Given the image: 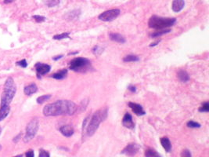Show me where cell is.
Masks as SVG:
<instances>
[{
	"mask_svg": "<svg viewBox=\"0 0 209 157\" xmlns=\"http://www.w3.org/2000/svg\"><path fill=\"white\" fill-rule=\"evenodd\" d=\"M77 110V105L73 102L62 100L46 105L43 108V114L46 116H57L61 115L72 116Z\"/></svg>",
	"mask_w": 209,
	"mask_h": 157,
	"instance_id": "obj_1",
	"label": "cell"
},
{
	"mask_svg": "<svg viewBox=\"0 0 209 157\" xmlns=\"http://www.w3.org/2000/svg\"><path fill=\"white\" fill-rule=\"evenodd\" d=\"M161 144L163 146V148L165 149V150L167 152H171L172 150V144H171V141L168 139V137H163L161 138Z\"/></svg>",
	"mask_w": 209,
	"mask_h": 157,
	"instance_id": "obj_16",
	"label": "cell"
},
{
	"mask_svg": "<svg viewBox=\"0 0 209 157\" xmlns=\"http://www.w3.org/2000/svg\"><path fill=\"white\" fill-rule=\"evenodd\" d=\"M122 125L125 127L128 128V129L133 130L135 128V123L132 120V115L129 113H126L123 117L122 120Z\"/></svg>",
	"mask_w": 209,
	"mask_h": 157,
	"instance_id": "obj_10",
	"label": "cell"
},
{
	"mask_svg": "<svg viewBox=\"0 0 209 157\" xmlns=\"http://www.w3.org/2000/svg\"><path fill=\"white\" fill-rule=\"evenodd\" d=\"M51 98V95H43V96H40L39 98H37V100H36V102H37L38 104H43L44 102H46V101H48L49 99H50Z\"/></svg>",
	"mask_w": 209,
	"mask_h": 157,
	"instance_id": "obj_24",
	"label": "cell"
},
{
	"mask_svg": "<svg viewBox=\"0 0 209 157\" xmlns=\"http://www.w3.org/2000/svg\"><path fill=\"white\" fill-rule=\"evenodd\" d=\"M16 92V87L13 78L10 77L4 85L3 92L1 96V105H10Z\"/></svg>",
	"mask_w": 209,
	"mask_h": 157,
	"instance_id": "obj_2",
	"label": "cell"
},
{
	"mask_svg": "<svg viewBox=\"0 0 209 157\" xmlns=\"http://www.w3.org/2000/svg\"><path fill=\"white\" fill-rule=\"evenodd\" d=\"M43 1L49 7H53L60 3V0H43Z\"/></svg>",
	"mask_w": 209,
	"mask_h": 157,
	"instance_id": "obj_22",
	"label": "cell"
},
{
	"mask_svg": "<svg viewBox=\"0 0 209 157\" xmlns=\"http://www.w3.org/2000/svg\"><path fill=\"white\" fill-rule=\"evenodd\" d=\"M185 6L184 0H173L172 10L174 12H179L183 10Z\"/></svg>",
	"mask_w": 209,
	"mask_h": 157,
	"instance_id": "obj_14",
	"label": "cell"
},
{
	"mask_svg": "<svg viewBox=\"0 0 209 157\" xmlns=\"http://www.w3.org/2000/svg\"><path fill=\"white\" fill-rule=\"evenodd\" d=\"M120 13H121V11L118 9H112L111 10L103 12V13H101L99 16L98 18L103 21H111L113 20L116 19L120 15Z\"/></svg>",
	"mask_w": 209,
	"mask_h": 157,
	"instance_id": "obj_7",
	"label": "cell"
},
{
	"mask_svg": "<svg viewBox=\"0 0 209 157\" xmlns=\"http://www.w3.org/2000/svg\"><path fill=\"white\" fill-rule=\"evenodd\" d=\"M50 155L48 152H46L44 149H40L39 151V157H49Z\"/></svg>",
	"mask_w": 209,
	"mask_h": 157,
	"instance_id": "obj_30",
	"label": "cell"
},
{
	"mask_svg": "<svg viewBox=\"0 0 209 157\" xmlns=\"http://www.w3.org/2000/svg\"><path fill=\"white\" fill-rule=\"evenodd\" d=\"M39 127V122L37 118H34L33 120L28 123L26 127V134L25 136V142H29L31 140H32L35 137L38 131Z\"/></svg>",
	"mask_w": 209,
	"mask_h": 157,
	"instance_id": "obj_6",
	"label": "cell"
},
{
	"mask_svg": "<svg viewBox=\"0 0 209 157\" xmlns=\"http://www.w3.org/2000/svg\"><path fill=\"white\" fill-rule=\"evenodd\" d=\"M10 111V105H1L0 108V122L7 117Z\"/></svg>",
	"mask_w": 209,
	"mask_h": 157,
	"instance_id": "obj_17",
	"label": "cell"
},
{
	"mask_svg": "<svg viewBox=\"0 0 209 157\" xmlns=\"http://www.w3.org/2000/svg\"><path fill=\"white\" fill-rule=\"evenodd\" d=\"M199 112H209V102H204L202 103L201 108H199Z\"/></svg>",
	"mask_w": 209,
	"mask_h": 157,
	"instance_id": "obj_26",
	"label": "cell"
},
{
	"mask_svg": "<svg viewBox=\"0 0 209 157\" xmlns=\"http://www.w3.org/2000/svg\"><path fill=\"white\" fill-rule=\"evenodd\" d=\"M69 35H70V33L69 32H64V33H62V34L56 35V36H53V39L61 40V39H67V38H69Z\"/></svg>",
	"mask_w": 209,
	"mask_h": 157,
	"instance_id": "obj_25",
	"label": "cell"
},
{
	"mask_svg": "<svg viewBox=\"0 0 209 157\" xmlns=\"http://www.w3.org/2000/svg\"><path fill=\"white\" fill-rule=\"evenodd\" d=\"M33 18L35 20V21L38 22V23H41V22H43L46 20L45 17L39 16V15H34V16H33Z\"/></svg>",
	"mask_w": 209,
	"mask_h": 157,
	"instance_id": "obj_28",
	"label": "cell"
},
{
	"mask_svg": "<svg viewBox=\"0 0 209 157\" xmlns=\"http://www.w3.org/2000/svg\"><path fill=\"white\" fill-rule=\"evenodd\" d=\"M20 137H21V134H18V135H16V137H14V138H13V141H14L15 143H16L18 141H19V140H20Z\"/></svg>",
	"mask_w": 209,
	"mask_h": 157,
	"instance_id": "obj_35",
	"label": "cell"
},
{
	"mask_svg": "<svg viewBox=\"0 0 209 157\" xmlns=\"http://www.w3.org/2000/svg\"><path fill=\"white\" fill-rule=\"evenodd\" d=\"M1 133H2V127L0 126V134H1Z\"/></svg>",
	"mask_w": 209,
	"mask_h": 157,
	"instance_id": "obj_40",
	"label": "cell"
},
{
	"mask_svg": "<svg viewBox=\"0 0 209 157\" xmlns=\"http://www.w3.org/2000/svg\"><path fill=\"white\" fill-rule=\"evenodd\" d=\"M63 57H64V55L56 56V57H52V60H54V61H58V60H60V59H61V58H62Z\"/></svg>",
	"mask_w": 209,
	"mask_h": 157,
	"instance_id": "obj_37",
	"label": "cell"
},
{
	"mask_svg": "<svg viewBox=\"0 0 209 157\" xmlns=\"http://www.w3.org/2000/svg\"><path fill=\"white\" fill-rule=\"evenodd\" d=\"M160 42H161V40H157L156 42H154V43H152L151 44H150V47H154V46H157V44H159V43H160Z\"/></svg>",
	"mask_w": 209,
	"mask_h": 157,
	"instance_id": "obj_36",
	"label": "cell"
},
{
	"mask_svg": "<svg viewBox=\"0 0 209 157\" xmlns=\"http://www.w3.org/2000/svg\"><path fill=\"white\" fill-rule=\"evenodd\" d=\"M139 149H140V146L136 143H132L129 144L121 151V154L125 155H129V156H133V155H136L139 152Z\"/></svg>",
	"mask_w": 209,
	"mask_h": 157,
	"instance_id": "obj_8",
	"label": "cell"
},
{
	"mask_svg": "<svg viewBox=\"0 0 209 157\" xmlns=\"http://www.w3.org/2000/svg\"><path fill=\"white\" fill-rule=\"evenodd\" d=\"M145 156L147 157H161V155H159L158 152H156L155 150L151 149H149L146 151L145 152Z\"/></svg>",
	"mask_w": 209,
	"mask_h": 157,
	"instance_id": "obj_21",
	"label": "cell"
},
{
	"mask_svg": "<svg viewBox=\"0 0 209 157\" xmlns=\"http://www.w3.org/2000/svg\"><path fill=\"white\" fill-rule=\"evenodd\" d=\"M175 22H176L175 18L160 17L154 15L149 20L148 25L150 28H154V29L157 30H164L173 26Z\"/></svg>",
	"mask_w": 209,
	"mask_h": 157,
	"instance_id": "obj_4",
	"label": "cell"
},
{
	"mask_svg": "<svg viewBox=\"0 0 209 157\" xmlns=\"http://www.w3.org/2000/svg\"><path fill=\"white\" fill-rule=\"evenodd\" d=\"M170 31H171V29H164V30H161V31H157V32L154 33V34H151L150 35V37L157 38V37H159V36H163V35L167 34V33H169Z\"/></svg>",
	"mask_w": 209,
	"mask_h": 157,
	"instance_id": "obj_23",
	"label": "cell"
},
{
	"mask_svg": "<svg viewBox=\"0 0 209 157\" xmlns=\"http://www.w3.org/2000/svg\"><path fill=\"white\" fill-rule=\"evenodd\" d=\"M15 0H4V3L5 4H8V3H11V2H14Z\"/></svg>",
	"mask_w": 209,
	"mask_h": 157,
	"instance_id": "obj_38",
	"label": "cell"
},
{
	"mask_svg": "<svg viewBox=\"0 0 209 157\" xmlns=\"http://www.w3.org/2000/svg\"><path fill=\"white\" fill-rule=\"evenodd\" d=\"M60 132L65 137H71L75 133V130H74L73 126H70V125H65V126H61L59 129Z\"/></svg>",
	"mask_w": 209,
	"mask_h": 157,
	"instance_id": "obj_12",
	"label": "cell"
},
{
	"mask_svg": "<svg viewBox=\"0 0 209 157\" xmlns=\"http://www.w3.org/2000/svg\"><path fill=\"white\" fill-rule=\"evenodd\" d=\"M37 91H38V87L37 86H36V84L34 83L26 86V87L24 88V93H25L27 96H31V95L35 93Z\"/></svg>",
	"mask_w": 209,
	"mask_h": 157,
	"instance_id": "obj_13",
	"label": "cell"
},
{
	"mask_svg": "<svg viewBox=\"0 0 209 157\" xmlns=\"http://www.w3.org/2000/svg\"><path fill=\"white\" fill-rule=\"evenodd\" d=\"M129 108L132 110V112L135 113L136 115H137L138 116H142L146 115V112L143 110V108L140 105L136 103H133V102H129L128 104Z\"/></svg>",
	"mask_w": 209,
	"mask_h": 157,
	"instance_id": "obj_11",
	"label": "cell"
},
{
	"mask_svg": "<svg viewBox=\"0 0 209 157\" xmlns=\"http://www.w3.org/2000/svg\"><path fill=\"white\" fill-rule=\"evenodd\" d=\"M109 36L111 40H112V41L114 42H117V43H125L126 41L125 37H123V36H121V34H119V33H111V34L109 35Z\"/></svg>",
	"mask_w": 209,
	"mask_h": 157,
	"instance_id": "obj_15",
	"label": "cell"
},
{
	"mask_svg": "<svg viewBox=\"0 0 209 157\" xmlns=\"http://www.w3.org/2000/svg\"><path fill=\"white\" fill-rule=\"evenodd\" d=\"M79 54V52H75V53H70V54H68V55H75V54Z\"/></svg>",
	"mask_w": 209,
	"mask_h": 157,
	"instance_id": "obj_39",
	"label": "cell"
},
{
	"mask_svg": "<svg viewBox=\"0 0 209 157\" xmlns=\"http://www.w3.org/2000/svg\"><path fill=\"white\" fill-rule=\"evenodd\" d=\"M25 155H26L27 157H34V151H33V150H29V151H28V152H26Z\"/></svg>",
	"mask_w": 209,
	"mask_h": 157,
	"instance_id": "obj_33",
	"label": "cell"
},
{
	"mask_svg": "<svg viewBox=\"0 0 209 157\" xmlns=\"http://www.w3.org/2000/svg\"><path fill=\"white\" fill-rule=\"evenodd\" d=\"M177 77H178L179 79L183 83H187L188 81H189V79H190L189 75H188L187 72H186V71L183 70L179 71L178 73H177Z\"/></svg>",
	"mask_w": 209,
	"mask_h": 157,
	"instance_id": "obj_18",
	"label": "cell"
},
{
	"mask_svg": "<svg viewBox=\"0 0 209 157\" xmlns=\"http://www.w3.org/2000/svg\"><path fill=\"white\" fill-rule=\"evenodd\" d=\"M191 152H189L188 149H185L181 153V156H184V157H190L191 156Z\"/></svg>",
	"mask_w": 209,
	"mask_h": 157,
	"instance_id": "obj_31",
	"label": "cell"
},
{
	"mask_svg": "<svg viewBox=\"0 0 209 157\" xmlns=\"http://www.w3.org/2000/svg\"><path fill=\"white\" fill-rule=\"evenodd\" d=\"M186 126L189 128H200L201 126V125L199 123L195 121H189L186 123Z\"/></svg>",
	"mask_w": 209,
	"mask_h": 157,
	"instance_id": "obj_27",
	"label": "cell"
},
{
	"mask_svg": "<svg viewBox=\"0 0 209 157\" xmlns=\"http://www.w3.org/2000/svg\"><path fill=\"white\" fill-rule=\"evenodd\" d=\"M67 75V69H62V70L59 71V72H56V73L52 74V78H55V79H64Z\"/></svg>",
	"mask_w": 209,
	"mask_h": 157,
	"instance_id": "obj_19",
	"label": "cell"
},
{
	"mask_svg": "<svg viewBox=\"0 0 209 157\" xmlns=\"http://www.w3.org/2000/svg\"><path fill=\"white\" fill-rule=\"evenodd\" d=\"M36 73H37L38 78H40L42 75H44L50 72L51 66L49 64H43V63H38L35 64Z\"/></svg>",
	"mask_w": 209,
	"mask_h": 157,
	"instance_id": "obj_9",
	"label": "cell"
},
{
	"mask_svg": "<svg viewBox=\"0 0 209 157\" xmlns=\"http://www.w3.org/2000/svg\"><path fill=\"white\" fill-rule=\"evenodd\" d=\"M139 61V57L135 55H132V54H129L127 55L126 57H125L123 58V61L124 62H137Z\"/></svg>",
	"mask_w": 209,
	"mask_h": 157,
	"instance_id": "obj_20",
	"label": "cell"
},
{
	"mask_svg": "<svg viewBox=\"0 0 209 157\" xmlns=\"http://www.w3.org/2000/svg\"><path fill=\"white\" fill-rule=\"evenodd\" d=\"M1 149H2V146L0 145V151H1Z\"/></svg>",
	"mask_w": 209,
	"mask_h": 157,
	"instance_id": "obj_41",
	"label": "cell"
},
{
	"mask_svg": "<svg viewBox=\"0 0 209 157\" xmlns=\"http://www.w3.org/2000/svg\"><path fill=\"white\" fill-rule=\"evenodd\" d=\"M16 64L17 66H20V67H21V68L28 67V62H27V61L25 60V59H23V60H21V61H17V62L16 63Z\"/></svg>",
	"mask_w": 209,
	"mask_h": 157,
	"instance_id": "obj_29",
	"label": "cell"
},
{
	"mask_svg": "<svg viewBox=\"0 0 209 157\" xmlns=\"http://www.w3.org/2000/svg\"><path fill=\"white\" fill-rule=\"evenodd\" d=\"M107 116V109H100L96 112L93 114V116H92L91 120L89 121L88 126H87V135L89 136V137L93 136L99 128L101 122L106 119Z\"/></svg>",
	"mask_w": 209,
	"mask_h": 157,
	"instance_id": "obj_3",
	"label": "cell"
},
{
	"mask_svg": "<svg viewBox=\"0 0 209 157\" xmlns=\"http://www.w3.org/2000/svg\"><path fill=\"white\" fill-rule=\"evenodd\" d=\"M102 50H103V49H102V48H100V47H99V46H95V47L93 48V53H94L95 54H100Z\"/></svg>",
	"mask_w": 209,
	"mask_h": 157,
	"instance_id": "obj_32",
	"label": "cell"
},
{
	"mask_svg": "<svg viewBox=\"0 0 209 157\" xmlns=\"http://www.w3.org/2000/svg\"><path fill=\"white\" fill-rule=\"evenodd\" d=\"M91 67V62L89 59L84 57H78L73 59L69 64V69L77 72H86Z\"/></svg>",
	"mask_w": 209,
	"mask_h": 157,
	"instance_id": "obj_5",
	"label": "cell"
},
{
	"mask_svg": "<svg viewBox=\"0 0 209 157\" xmlns=\"http://www.w3.org/2000/svg\"><path fill=\"white\" fill-rule=\"evenodd\" d=\"M128 89H129V90H130L131 92H132V93H136V87H134V86L132 85H130L128 87Z\"/></svg>",
	"mask_w": 209,
	"mask_h": 157,
	"instance_id": "obj_34",
	"label": "cell"
}]
</instances>
